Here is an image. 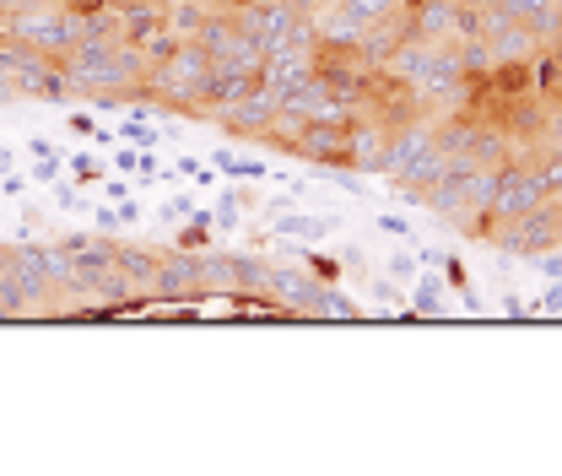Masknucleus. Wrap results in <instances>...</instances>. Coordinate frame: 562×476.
Returning <instances> with one entry per match:
<instances>
[{"mask_svg":"<svg viewBox=\"0 0 562 476\" xmlns=\"http://www.w3.org/2000/svg\"><path fill=\"white\" fill-rule=\"evenodd\" d=\"M11 87H17V98H44V103H65V98H71V87H65V71H60V60L33 55V49H22L17 71H11Z\"/></svg>","mask_w":562,"mask_h":476,"instance_id":"nucleus-7","label":"nucleus"},{"mask_svg":"<svg viewBox=\"0 0 562 476\" xmlns=\"http://www.w3.org/2000/svg\"><path fill=\"white\" fill-rule=\"evenodd\" d=\"M406 11H411V38H427V44L454 38V22H460V0H417Z\"/></svg>","mask_w":562,"mask_h":476,"instance_id":"nucleus-11","label":"nucleus"},{"mask_svg":"<svg viewBox=\"0 0 562 476\" xmlns=\"http://www.w3.org/2000/svg\"><path fill=\"white\" fill-rule=\"evenodd\" d=\"M173 174H184V179H195V184H217V168L200 163V157H179V168H173Z\"/></svg>","mask_w":562,"mask_h":476,"instance_id":"nucleus-30","label":"nucleus"},{"mask_svg":"<svg viewBox=\"0 0 562 476\" xmlns=\"http://www.w3.org/2000/svg\"><path fill=\"white\" fill-rule=\"evenodd\" d=\"M292 157H309L319 168H352V119H314V125H303Z\"/></svg>","mask_w":562,"mask_h":476,"instance_id":"nucleus-6","label":"nucleus"},{"mask_svg":"<svg viewBox=\"0 0 562 476\" xmlns=\"http://www.w3.org/2000/svg\"><path fill=\"white\" fill-rule=\"evenodd\" d=\"M390 130L373 114H352V168L357 174H379L384 168V147H390Z\"/></svg>","mask_w":562,"mask_h":476,"instance_id":"nucleus-9","label":"nucleus"},{"mask_svg":"<svg viewBox=\"0 0 562 476\" xmlns=\"http://www.w3.org/2000/svg\"><path fill=\"white\" fill-rule=\"evenodd\" d=\"M0 33L17 38V44L33 49V55L60 60L65 49H76L87 38V17L65 11V0H28L22 11H6V17H0Z\"/></svg>","mask_w":562,"mask_h":476,"instance_id":"nucleus-3","label":"nucleus"},{"mask_svg":"<svg viewBox=\"0 0 562 476\" xmlns=\"http://www.w3.org/2000/svg\"><path fill=\"white\" fill-rule=\"evenodd\" d=\"M535 201H546V190H541V168L525 163V157H508V163L498 168V190H492L487 217H492V222H514V217H525Z\"/></svg>","mask_w":562,"mask_h":476,"instance_id":"nucleus-5","label":"nucleus"},{"mask_svg":"<svg viewBox=\"0 0 562 476\" xmlns=\"http://www.w3.org/2000/svg\"><path fill=\"white\" fill-rule=\"evenodd\" d=\"M368 293H373V298H384V303H400V293H395V282H373V287H368Z\"/></svg>","mask_w":562,"mask_h":476,"instance_id":"nucleus-43","label":"nucleus"},{"mask_svg":"<svg viewBox=\"0 0 562 476\" xmlns=\"http://www.w3.org/2000/svg\"><path fill=\"white\" fill-rule=\"evenodd\" d=\"M341 6H346V11H352V17L368 28V22H379V17H390V11H400L406 0H341Z\"/></svg>","mask_w":562,"mask_h":476,"instance_id":"nucleus-26","label":"nucleus"},{"mask_svg":"<svg viewBox=\"0 0 562 476\" xmlns=\"http://www.w3.org/2000/svg\"><path fill=\"white\" fill-rule=\"evenodd\" d=\"M28 152H33V157H60V152H55V147H49V141H44V136H33V141H28Z\"/></svg>","mask_w":562,"mask_h":476,"instance_id":"nucleus-44","label":"nucleus"},{"mask_svg":"<svg viewBox=\"0 0 562 476\" xmlns=\"http://www.w3.org/2000/svg\"><path fill=\"white\" fill-rule=\"evenodd\" d=\"M438 276H444V287H454V293H465V287H471V276H465V266L454 255L438 260Z\"/></svg>","mask_w":562,"mask_h":476,"instance_id":"nucleus-31","label":"nucleus"},{"mask_svg":"<svg viewBox=\"0 0 562 476\" xmlns=\"http://www.w3.org/2000/svg\"><path fill=\"white\" fill-rule=\"evenodd\" d=\"M200 22H206V11H200V0H168V28L179 38H195Z\"/></svg>","mask_w":562,"mask_h":476,"instance_id":"nucleus-22","label":"nucleus"},{"mask_svg":"<svg viewBox=\"0 0 562 476\" xmlns=\"http://www.w3.org/2000/svg\"><path fill=\"white\" fill-rule=\"evenodd\" d=\"M427 147H433V119L417 114V119H406V125H395L390 130V147H384V168H379V174L395 184L400 174H406V163H417Z\"/></svg>","mask_w":562,"mask_h":476,"instance_id":"nucleus-8","label":"nucleus"},{"mask_svg":"<svg viewBox=\"0 0 562 476\" xmlns=\"http://www.w3.org/2000/svg\"><path fill=\"white\" fill-rule=\"evenodd\" d=\"M314 287H319V282H314L309 271H298V266H265V293H271L276 303H287L292 314L309 309Z\"/></svg>","mask_w":562,"mask_h":476,"instance_id":"nucleus-12","label":"nucleus"},{"mask_svg":"<svg viewBox=\"0 0 562 476\" xmlns=\"http://www.w3.org/2000/svg\"><path fill=\"white\" fill-rule=\"evenodd\" d=\"M211 168H217V174H227V179H265V163L260 157H238V152H217L211 157Z\"/></svg>","mask_w":562,"mask_h":476,"instance_id":"nucleus-23","label":"nucleus"},{"mask_svg":"<svg viewBox=\"0 0 562 476\" xmlns=\"http://www.w3.org/2000/svg\"><path fill=\"white\" fill-rule=\"evenodd\" d=\"M141 87L152 92L163 109L173 114H206V87H211V55L195 44V38H184L179 49H173L168 60H157V65H146V76H141Z\"/></svg>","mask_w":562,"mask_h":476,"instance_id":"nucleus-2","label":"nucleus"},{"mask_svg":"<svg viewBox=\"0 0 562 476\" xmlns=\"http://www.w3.org/2000/svg\"><path fill=\"white\" fill-rule=\"evenodd\" d=\"M530 314H562V282H546L541 293L530 298Z\"/></svg>","mask_w":562,"mask_h":476,"instance_id":"nucleus-29","label":"nucleus"},{"mask_svg":"<svg viewBox=\"0 0 562 476\" xmlns=\"http://www.w3.org/2000/svg\"><path fill=\"white\" fill-rule=\"evenodd\" d=\"M292 255L303 260V271H309L314 282H341V271H346L336 255H319V249H298V244H292Z\"/></svg>","mask_w":562,"mask_h":476,"instance_id":"nucleus-24","label":"nucleus"},{"mask_svg":"<svg viewBox=\"0 0 562 476\" xmlns=\"http://www.w3.org/2000/svg\"><path fill=\"white\" fill-rule=\"evenodd\" d=\"M179 44H184V38L173 33V28H157V33H146L136 49H141V60H146V65H157V60H168V55H173V49H179Z\"/></svg>","mask_w":562,"mask_h":476,"instance_id":"nucleus-25","label":"nucleus"},{"mask_svg":"<svg viewBox=\"0 0 562 476\" xmlns=\"http://www.w3.org/2000/svg\"><path fill=\"white\" fill-rule=\"evenodd\" d=\"M65 163H71L76 174H82V184H98V179H103V163H98V157H92V152H71V157H65Z\"/></svg>","mask_w":562,"mask_h":476,"instance_id":"nucleus-32","label":"nucleus"},{"mask_svg":"<svg viewBox=\"0 0 562 476\" xmlns=\"http://www.w3.org/2000/svg\"><path fill=\"white\" fill-rule=\"evenodd\" d=\"M38 260H44V276L55 282V293H76V260H71V249L38 244Z\"/></svg>","mask_w":562,"mask_h":476,"instance_id":"nucleus-19","label":"nucleus"},{"mask_svg":"<svg viewBox=\"0 0 562 476\" xmlns=\"http://www.w3.org/2000/svg\"><path fill=\"white\" fill-rule=\"evenodd\" d=\"M503 314H508V320H525V314H530V303L519 298V293H503Z\"/></svg>","mask_w":562,"mask_h":476,"instance_id":"nucleus-40","label":"nucleus"},{"mask_svg":"<svg viewBox=\"0 0 562 476\" xmlns=\"http://www.w3.org/2000/svg\"><path fill=\"white\" fill-rule=\"evenodd\" d=\"M508 157H514V147H508L503 125L498 119H476V136H471V163L476 168H503Z\"/></svg>","mask_w":562,"mask_h":476,"instance_id":"nucleus-16","label":"nucleus"},{"mask_svg":"<svg viewBox=\"0 0 562 476\" xmlns=\"http://www.w3.org/2000/svg\"><path fill=\"white\" fill-rule=\"evenodd\" d=\"M60 71H65V87L71 92H87V98H125V92L146 76V60H141V49L125 44V38L87 33L76 49L60 55Z\"/></svg>","mask_w":562,"mask_h":476,"instance_id":"nucleus-1","label":"nucleus"},{"mask_svg":"<svg viewBox=\"0 0 562 476\" xmlns=\"http://www.w3.org/2000/svg\"><path fill=\"white\" fill-rule=\"evenodd\" d=\"M481 44L492 49V60H498V65H508V60H535V49H541L546 38H541V33H530L525 22H503V28H498V33H487Z\"/></svg>","mask_w":562,"mask_h":476,"instance_id":"nucleus-13","label":"nucleus"},{"mask_svg":"<svg viewBox=\"0 0 562 476\" xmlns=\"http://www.w3.org/2000/svg\"><path fill=\"white\" fill-rule=\"evenodd\" d=\"M287 109H298L303 119H309V125H314V119H352V114H357L352 103H346L336 87H325L319 76H314V82H303L298 92H292V98H287Z\"/></svg>","mask_w":562,"mask_h":476,"instance_id":"nucleus-10","label":"nucleus"},{"mask_svg":"<svg viewBox=\"0 0 562 476\" xmlns=\"http://www.w3.org/2000/svg\"><path fill=\"white\" fill-rule=\"evenodd\" d=\"M109 201H130V184L125 179H109Z\"/></svg>","mask_w":562,"mask_h":476,"instance_id":"nucleus-45","label":"nucleus"},{"mask_svg":"<svg viewBox=\"0 0 562 476\" xmlns=\"http://www.w3.org/2000/svg\"><path fill=\"white\" fill-rule=\"evenodd\" d=\"M55 244H60V249H71V255H76V249H87V244H92V233H60Z\"/></svg>","mask_w":562,"mask_h":476,"instance_id":"nucleus-42","label":"nucleus"},{"mask_svg":"<svg viewBox=\"0 0 562 476\" xmlns=\"http://www.w3.org/2000/svg\"><path fill=\"white\" fill-rule=\"evenodd\" d=\"M114 266L130 276V287H136V293H157V266H163V249L114 244Z\"/></svg>","mask_w":562,"mask_h":476,"instance_id":"nucleus-14","label":"nucleus"},{"mask_svg":"<svg viewBox=\"0 0 562 476\" xmlns=\"http://www.w3.org/2000/svg\"><path fill=\"white\" fill-rule=\"evenodd\" d=\"M55 201H60V211H82V206H87V201H82V190H65V184L55 190Z\"/></svg>","mask_w":562,"mask_h":476,"instance_id":"nucleus-41","label":"nucleus"},{"mask_svg":"<svg viewBox=\"0 0 562 476\" xmlns=\"http://www.w3.org/2000/svg\"><path fill=\"white\" fill-rule=\"evenodd\" d=\"M379 228L390 233V238H411V222H406V217H395V211H390V217H379Z\"/></svg>","mask_w":562,"mask_h":476,"instance_id":"nucleus-39","label":"nucleus"},{"mask_svg":"<svg viewBox=\"0 0 562 476\" xmlns=\"http://www.w3.org/2000/svg\"><path fill=\"white\" fill-rule=\"evenodd\" d=\"M336 233V217H281L276 238H330Z\"/></svg>","mask_w":562,"mask_h":476,"instance_id":"nucleus-21","label":"nucleus"},{"mask_svg":"<svg viewBox=\"0 0 562 476\" xmlns=\"http://www.w3.org/2000/svg\"><path fill=\"white\" fill-rule=\"evenodd\" d=\"M303 314H319V320H363V309H357V303L346 298L336 282H319V287H314V298H309V309H303Z\"/></svg>","mask_w":562,"mask_h":476,"instance_id":"nucleus-17","label":"nucleus"},{"mask_svg":"<svg viewBox=\"0 0 562 476\" xmlns=\"http://www.w3.org/2000/svg\"><path fill=\"white\" fill-rule=\"evenodd\" d=\"M119 136H125V147H136V152H152V147H157L152 119H136V114H130L125 125H119Z\"/></svg>","mask_w":562,"mask_h":476,"instance_id":"nucleus-27","label":"nucleus"},{"mask_svg":"<svg viewBox=\"0 0 562 476\" xmlns=\"http://www.w3.org/2000/svg\"><path fill=\"white\" fill-rule=\"evenodd\" d=\"M92 222H98V233H114V228H125V222H119V206H114V201L92 211Z\"/></svg>","mask_w":562,"mask_h":476,"instance_id":"nucleus-36","label":"nucleus"},{"mask_svg":"<svg viewBox=\"0 0 562 476\" xmlns=\"http://www.w3.org/2000/svg\"><path fill=\"white\" fill-rule=\"evenodd\" d=\"M109 157H114L119 174H141V152L136 147H109Z\"/></svg>","mask_w":562,"mask_h":476,"instance_id":"nucleus-33","label":"nucleus"},{"mask_svg":"<svg viewBox=\"0 0 562 476\" xmlns=\"http://www.w3.org/2000/svg\"><path fill=\"white\" fill-rule=\"evenodd\" d=\"M535 260H541L535 271H541L546 282H562V244H557V249H546V255H535Z\"/></svg>","mask_w":562,"mask_h":476,"instance_id":"nucleus-34","label":"nucleus"},{"mask_svg":"<svg viewBox=\"0 0 562 476\" xmlns=\"http://www.w3.org/2000/svg\"><path fill=\"white\" fill-rule=\"evenodd\" d=\"M406 6H417V0H406Z\"/></svg>","mask_w":562,"mask_h":476,"instance_id":"nucleus-47","label":"nucleus"},{"mask_svg":"<svg viewBox=\"0 0 562 476\" xmlns=\"http://www.w3.org/2000/svg\"><path fill=\"white\" fill-rule=\"evenodd\" d=\"M233 314L238 320H292V309L287 303H276L271 293H249V287H233Z\"/></svg>","mask_w":562,"mask_h":476,"instance_id":"nucleus-18","label":"nucleus"},{"mask_svg":"<svg viewBox=\"0 0 562 476\" xmlns=\"http://www.w3.org/2000/svg\"><path fill=\"white\" fill-rule=\"evenodd\" d=\"M238 211H244V195H222L217 201V211H211V228H238Z\"/></svg>","mask_w":562,"mask_h":476,"instance_id":"nucleus-28","label":"nucleus"},{"mask_svg":"<svg viewBox=\"0 0 562 476\" xmlns=\"http://www.w3.org/2000/svg\"><path fill=\"white\" fill-rule=\"evenodd\" d=\"M390 276H395V282H417V266H411V249L390 260Z\"/></svg>","mask_w":562,"mask_h":476,"instance_id":"nucleus-37","label":"nucleus"},{"mask_svg":"<svg viewBox=\"0 0 562 476\" xmlns=\"http://www.w3.org/2000/svg\"><path fill=\"white\" fill-rule=\"evenodd\" d=\"M157 217H195V201H190V195H173V201H163V211H157Z\"/></svg>","mask_w":562,"mask_h":476,"instance_id":"nucleus-35","label":"nucleus"},{"mask_svg":"<svg viewBox=\"0 0 562 476\" xmlns=\"http://www.w3.org/2000/svg\"><path fill=\"white\" fill-rule=\"evenodd\" d=\"M406 314H444V276H417Z\"/></svg>","mask_w":562,"mask_h":476,"instance_id":"nucleus-20","label":"nucleus"},{"mask_svg":"<svg viewBox=\"0 0 562 476\" xmlns=\"http://www.w3.org/2000/svg\"><path fill=\"white\" fill-rule=\"evenodd\" d=\"M65 11H76V17H98V11H109V0H65Z\"/></svg>","mask_w":562,"mask_h":476,"instance_id":"nucleus-38","label":"nucleus"},{"mask_svg":"<svg viewBox=\"0 0 562 476\" xmlns=\"http://www.w3.org/2000/svg\"><path fill=\"white\" fill-rule=\"evenodd\" d=\"M503 6H508V17L525 22L530 33H541V38L562 33V0H503Z\"/></svg>","mask_w":562,"mask_h":476,"instance_id":"nucleus-15","label":"nucleus"},{"mask_svg":"<svg viewBox=\"0 0 562 476\" xmlns=\"http://www.w3.org/2000/svg\"><path fill=\"white\" fill-rule=\"evenodd\" d=\"M487 244L503 249V255H514V260H535V255H546V249H557L562 244V201H535L525 217L498 222V228L487 233Z\"/></svg>","mask_w":562,"mask_h":476,"instance_id":"nucleus-4","label":"nucleus"},{"mask_svg":"<svg viewBox=\"0 0 562 476\" xmlns=\"http://www.w3.org/2000/svg\"><path fill=\"white\" fill-rule=\"evenodd\" d=\"M6 103H17V87H11L6 76H0V109H6Z\"/></svg>","mask_w":562,"mask_h":476,"instance_id":"nucleus-46","label":"nucleus"}]
</instances>
